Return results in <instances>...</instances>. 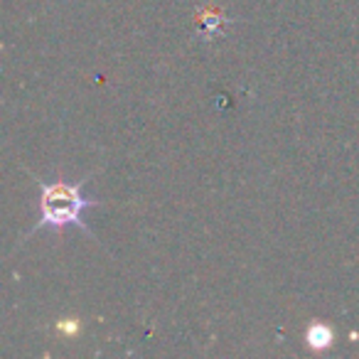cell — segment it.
Segmentation results:
<instances>
[{"instance_id":"3957f363","label":"cell","mask_w":359,"mask_h":359,"mask_svg":"<svg viewBox=\"0 0 359 359\" xmlns=\"http://www.w3.org/2000/svg\"><path fill=\"white\" fill-rule=\"evenodd\" d=\"M197 22H200V30H207V32H212V35H217V32L224 30L226 18L222 15L219 8L207 6V8H202V11H200V15H197Z\"/></svg>"},{"instance_id":"7a4b0ae2","label":"cell","mask_w":359,"mask_h":359,"mask_svg":"<svg viewBox=\"0 0 359 359\" xmlns=\"http://www.w3.org/2000/svg\"><path fill=\"white\" fill-rule=\"evenodd\" d=\"M305 342H308V347L315 349V352H325V349H330L334 342L332 327L325 323H313L308 327V332H305Z\"/></svg>"},{"instance_id":"6da1fadb","label":"cell","mask_w":359,"mask_h":359,"mask_svg":"<svg viewBox=\"0 0 359 359\" xmlns=\"http://www.w3.org/2000/svg\"><path fill=\"white\" fill-rule=\"evenodd\" d=\"M84 185L86 180H79V182H65V180L45 182V180H37L40 217H37V224L25 234V239H30L40 229L62 231L65 226H79L81 231L91 234L84 222V212L96 207V202L84 195Z\"/></svg>"}]
</instances>
